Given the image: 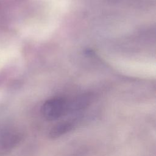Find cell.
I'll list each match as a JSON object with an SVG mask.
<instances>
[{
  "label": "cell",
  "instance_id": "cell-3",
  "mask_svg": "<svg viewBox=\"0 0 156 156\" xmlns=\"http://www.w3.org/2000/svg\"><path fill=\"white\" fill-rule=\"evenodd\" d=\"M91 101V97L88 94H83L71 100L67 101V113H76L87 108Z\"/></svg>",
  "mask_w": 156,
  "mask_h": 156
},
{
  "label": "cell",
  "instance_id": "cell-1",
  "mask_svg": "<svg viewBox=\"0 0 156 156\" xmlns=\"http://www.w3.org/2000/svg\"><path fill=\"white\" fill-rule=\"evenodd\" d=\"M40 113L46 121L57 120L67 113V101L59 97L48 99L41 105Z\"/></svg>",
  "mask_w": 156,
  "mask_h": 156
},
{
  "label": "cell",
  "instance_id": "cell-2",
  "mask_svg": "<svg viewBox=\"0 0 156 156\" xmlns=\"http://www.w3.org/2000/svg\"><path fill=\"white\" fill-rule=\"evenodd\" d=\"M22 134L16 130L5 131L0 136V149L3 152L10 151L18 144L22 139Z\"/></svg>",
  "mask_w": 156,
  "mask_h": 156
},
{
  "label": "cell",
  "instance_id": "cell-4",
  "mask_svg": "<svg viewBox=\"0 0 156 156\" xmlns=\"http://www.w3.org/2000/svg\"><path fill=\"white\" fill-rule=\"evenodd\" d=\"M73 128L74 124L72 122L61 121L52 126L48 132V136L50 138L55 139L69 132Z\"/></svg>",
  "mask_w": 156,
  "mask_h": 156
}]
</instances>
